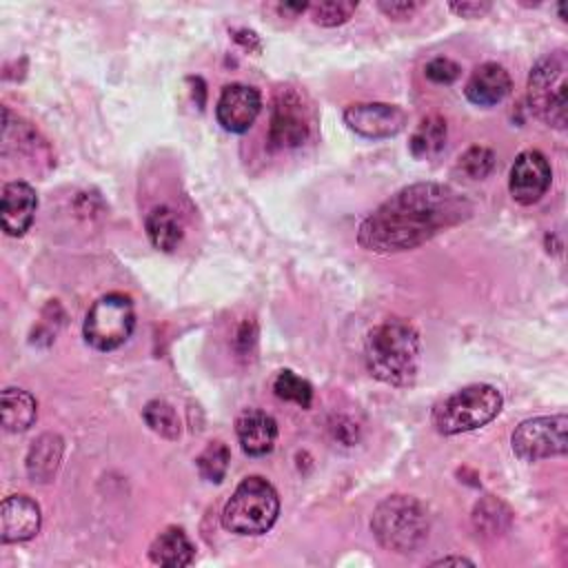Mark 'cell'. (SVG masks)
I'll list each match as a JSON object with an SVG mask.
<instances>
[{
    "mask_svg": "<svg viewBox=\"0 0 568 568\" xmlns=\"http://www.w3.org/2000/svg\"><path fill=\"white\" fill-rule=\"evenodd\" d=\"M473 204L459 191L439 182H417L382 202L357 231V242L371 253L388 255L433 240L437 233L462 224Z\"/></svg>",
    "mask_w": 568,
    "mask_h": 568,
    "instance_id": "cell-1",
    "label": "cell"
},
{
    "mask_svg": "<svg viewBox=\"0 0 568 568\" xmlns=\"http://www.w3.org/2000/svg\"><path fill=\"white\" fill-rule=\"evenodd\" d=\"M364 362L368 373L384 384H413L422 364L419 333L406 320H384L366 333Z\"/></svg>",
    "mask_w": 568,
    "mask_h": 568,
    "instance_id": "cell-2",
    "label": "cell"
},
{
    "mask_svg": "<svg viewBox=\"0 0 568 568\" xmlns=\"http://www.w3.org/2000/svg\"><path fill=\"white\" fill-rule=\"evenodd\" d=\"M371 530L386 550L413 552L428 537V515L415 497L390 495L373 510Z\"/></svg>",
    "mask_w": 568,
    "mask_h": 568,
    "instance_id": "cell-3",
    "label": "cell"
},
{
    "mask_svg": "<svg viewBox=\"0 0 568 568\" xmlns=\"http://www.w3.org/2000/svg\"><path fill=\"white\" fill-rule=\"evenodd\" d=\"M504 397L493 384L464 386L433 408V426L442 435H457L475 430L493 422L501 410Z\"/></svg>",
    "mask_w": 568,
    "mask_h": 568,
    "instance_id": "cell-4",
    "label": "cell"
},
{
    "mask_svg": "<svg viewBox=\"0 0 568 568\" xmlns=\"http://www.w3.org/2000/svg\"><path fill=\"white\" fill-rule=\"evenodd\" d=\"M280 515L277 490L264 477H246L237 484L222 510V524L235 535H264Z\"/></svg>",
    "mask_w": 568,
    "mask_h": 568,
    "instance_id": "cell-5",
    "label": "cell"
},
{
    "mask_svg": "<svg viewBox=\"0 0 568 568\" xmlns=\"http://www.w3.org/2000/svg\"><path fill=\"white\" fill-rule=\"evenodd\" d=\"M566 91H568V55L557 49L530 69L528 104L530 111L555 129H566Z\"/></svg>",
    "mask_w": 568,
    "mask_h": 568,
    "instance_id": "cell-6",
    "label": "cell"
},
{
    "mask_svg": "<svg viewBox=\"0 0 568 568\" xmlns=\"http://www.w3.org/2000/svg\"><path fill=\"white\" fill-rule=\"evenodd\" d=\"M135 328L133 302L124 293H106L98 297L84 317V339L98 351L122 346Z\"/></svg>",
    "mask_w": 568,
    "mask_h": 568,
    "instance_id": "cell-7",
    "label": "cell"
},
{
    "mask_svg": "<svg viewBox=\"0 0 568 568\" xmlns=\"http://www.w3.org/2000/svg\"><path fill=\"white\" fill-rule=\"evenodd\" d=\"M566 415H544L521 422L513 437V453L524 462H539L566 453Z\"/></svg>",
    "mask_w": 568,
    "mask_h": 568,
    "instance_id": "cell-8",
    "label": "cell"
},
{
    "mask_svg": "<svg viewBox=\"0 0 568 568\" xmlns=\"http://www.w3.org/2000/svg\"><path fill=\"white\" fill-rule=\"evenodd\" d=\"M308 113L302 98L291 91L282 89L273 102L271 124H268V144L271 149H295L304 144L308 138Z\"/></svg>",
    "mask_w": 568,
    "mask_h": 568,
    "instance_id": "cell-9",
    "label": "cell"
},
{
    "mask_svg": "<svg viewBox=\"0 0 568 568\" xmlns=\"http://www.w3.org/2000/svg\"><path fill=\"white\" fill-rule=\"evenodd\" d=\"M406 111L386 102H357L346 106L344 122L362 138H393L406 126Z\"/></svg>",
    "mask_w": 568,
    "mask_h": 568,
    "instance_id": "cell-10",
    "label": "cell"
},
{
    "mask_svg": "<svg viewBox=\"0 0 568 568\" xmlns=\"http://www.w3.org/2000/svg\"><path fill=\"white\" fill-rule=\"evenodd\" d=\"M550 164L544 153L539 151H521L513 166H510V178H508V191L517 204H535L546 195L550 186Z\"/></svg>",
    "mask_w": 568,
    "mask_h": 568,
    "instance_id": "cell-11",
    "label": "cell"
},
{
    "mask_svg": "<svg viewBox=\"0 0 568 568\" xmlns=\"http://www.w3.org/2000/svg\"><path fill=\"white\" fill-rule=\"evenodd\" d=\"M262 111V95L257 89L248 84H226L220 93L215 115L224 131L231 133H244L253 126L255 118Z\"/></svg>",
    "mask_w": 568,
    "mask_h": 568,
    "instance_id": "cell-12",
    "label": "cell"
},
{
    "mask_svg": "<svg viewBox=\"0 0 568 568\" xmlns=\"http://www.w3.org/2000/svg\"><path fill=\"white\" fill-rule=\"evenodd\" d=\"M36 209H38V195L29 182L16 180L4 184L2 200H0V217L7 235H13V237L24 235L36 217Z\"/></svg>",
    "mask_w": 568,
    "mask_h": 568,
    "instance_id": "cell-13",
    "label": "cell"
},
{
    "mask_svg": "<svg viewBox=\"0 0 568 568\" xmlns=\"http://www.w3.org/2000/svg\"><path fill=\"white\" fill-rule=\"evenodd\" d=\"M40 506L27 495H11L0 506V539L4 544L27 541L40 530Z\"/></svg>",
    "mask_w": 568,
    "mask_h": 568,
    "instance_id": "cell-14",
    "label": "cell"
},
{
    "mask_svg": "<svg viewBox=\"0 0 568 568\" xmlns=\"http://www.w3.org/2000/svg\"><path fill=\"white\" fill-rule=\"evenodd\" d=\"M235 433L246 455L262 457V455H268L275 446L277 424L268 413L260 408H246L235 419Z\"/></svg>",
    "mask_w": 568,
    "mask_h": 568,
    "instance_id": "cell-15",
    "label": "cell"
},
{
    "mask_svg": "<svg viewBox=\"0 0 568 568\" xmlns=\"http://www.w3.org/2000/svg\"><path fill=\"white\" fill-rule=\"evenodd\" d=\"M510 75L497 62L479 64L466 82V98L477 106H495L510 93Z\"/></svg>",
    "mask_w": 568,
    "mask_h": 568,
    "instance_id": "cell-16",
    "label": "cell"
},
{
    "mask_svg": "<svg viewBox=\"0 0 568 568\" xmlns=\"http://www.w3.org/2000/svg\"><path fill=\"white\" fill-rule=\"evenodd\" d=\"M64 442L55 433H44L38 439H33L29 453H27V473L33 481H51L60 462H62Z\"/></svg>",
    "mask_w": 568,
    "mask_h": 568,
    "instance_id": "cell-17",
    "label": "cell"
},
{
    "mask_svg": "<svg viewBox=\"0 0 568 568\" xmlns=\"http://www.w3.org/2000/svg\"><path fill=\"white\" fill-rule=\"evenodd\" d=\"M149 559L158 566H189L195 559V546L182 528H166L153 539L149 548Z\"/></svg>",
    "mask_w": 568,
    "mask_h": 568,
    "instance_id": "cell-18",
    "label": "cell"
},
{
    "mask_svg": "<svg viewBox=\"0 0 568 568\" xmlns=\"http://www.w3.org/2000/svg\"><path fill=\"white\" fill-rule=\"evenodd\" d=\"M0 413H2V426L9 433H22L33 426L38 417V404L36 397L24 388H4L0 397Z\"/></svg>",
    "mask_w": 568,
    "mask_h": 568,
    "instance_id": "cell-19",
    "label": "cell"
},
{
    "mask_svg": "<svg viewBox=\"0 0 568 568\" xmlns=\"http://www.w3.org/2000/svg\"><path fill=\"white\" fill-rule=\"evenodd\" d=\"M144 226H146V235H149L151 244L158 251L169 253V251L178 248V244L182 242V222H180L178 213L164 204L155 206L146 213Z\"/></svg>",
    "mask_w": 568,
    "mask_h": 568,
    "instance_id": "cell-20",
    "label": "cell"
},
{
    "mask_svg": "<svg viewBox=\"0 0 568 568\" xmlns=\"http://www.w3.org/2000/svg\"><path fill=\"white\" fill-rule=\"evenodd\" d=\"M446 138H448V126L446 120L442 115H426L417 129L410 135V153L417 160H433L437 158L444 146H446Z\"/></svg>",
    "mask_w": 568,
    "mask_h": 568,
    "instance_id": "cell-21",
    "label": "cell"
},
{
    "mask_svg": "<svg viewBox=\"0 0 568 568\" xmlns=\"http://www.w3.org/2000/svg\"><path fill=\"white\" fill-rule=\"evenodd\" d=\"M510 519H513L510 508L495 495H486L481 501L475 504L473 524L484 535H501L510 526Z\"/></svg>",
    "mask_w": 568,
    "mask_h": 568,
    "instance_id": "cell-22",
    "label": "cell"
},
{
    "mask_svg": "<svg viewBox=\"0 0 568 568\" xmlns=\"http://www.w3.org/2000/svg\"><path fill=\"white\" fill-rule=\"evenodd\" d=\"M142 417L146 422V426L158 433L160 437H166V439H178L180 435V419H178V413L171 404H166L164 399H151L144 410H142Z\"/></svg>",
    "mask_w": 568,
    "mask_h": 568,
    "instance_id": "cell-23",
    "label": "cell"
},
{
    "mask_svg": "<svg viewBox=\"0 0 568 568\" xmlns=\"http://www.w3.org/2000/svg\"><path fill=\"white\" fill-rule=\"evenodd\" d=\"M229 459H231V453H229L226 444H222V442H209V446L197 455L195 466H197L200 475H202L206 481L220 484V481L224 479V475H226Z\"/></svg>",
    "mask_w": 568,
    "mask_h": 568,
    "instance_id": "cell-24",
    "label": "cell"
},
{
    "mask_svg": "<svg viewBox=\"0 0 568 568\" xmlns=\"http://www.w3.org/2000/svg\"><path fill=\"white\" fill-rule=\"evenodd\" d=\"M273 390L280 399L284 402H293L300 408H308L311 399H313V388L306 379H302L300 375H295L293 371H280L275 382H273Z\"/></svg>",
    "mask_w": 568,
    "mask_h": 568,
    "instance_id": "cell-25",
    "label": "cell"
},
{
    "mask_svg": "<svg viewBox=\"0 0 568 568\" xmlns=\"http://www.w3.org/2000/svg\"><path fill=\"white\" fill-rule=\"evenodd\" d=\"M355 9H357L355 0H331V2L308 4L313 22L322 24V27L344 24L355 13Z\"/></svg>",
    "mask_w": 568,
    "mask_h": 568,
    "instance_id": "cell-26",
    "label": "cell"
},
{
    "mask_svg": "<svg viewBox=\"0 0 568 568\" xmlns=\"http://www.w3.org/2000/svg\"><path fill=\"white\" fill-rule=\"evenodd\" d=\"M457 169L470 180H484L495 169V153L488 146H470L459 155Z\"/></svg>",
    "mask_w": 568,
    "mask_h": 568,
    "instance_id": "cell-27",
    "label": "cell"
},
{
    "mask_svg": "<svg viewBox=\"0 0 568 568\" xmlns=\"http://www.w3.org/2000/svg\"><path fill=\"white\" fill-rule=\"evenodd\" d=\"M424 73L435 84H450V82H455L459 78L462 67L455 60H450V58H433L424 67Z\"/></svg>",
    "mask_w": 568,
    "mask_h": 568,
    "instance_id": "cell-28",
    "label": "cell"
},
{
    "mask_svg": "<svg viewBox=\"0 0 568 568\" xmlns=\"http://www.w3.org/2000/svg\"><path fill=\"white\" fill-rule=\"evenodd\" d=\"M377 9L384 16L393 18V20H406V18H410L419 9V2H406V0L388 2V0H382V2H377Z\"/></svg>",
    "mask_w": 568,
    "mask_h": 568,
    "instance_id": "cell-29",
    "label": "cell"
},
{
    "mask_svg": "<svg viewBox=\"0 0 568 568\" xmlns=\"http://www.w3.org/2000/svg\"><path fill=\"white\" fill-rule=\"evenodd\" d=\"M448 7L462 18H481L493 9L490 2H450Z\"/></svg>",
    "mask_w": 568,
    "mask_h": 568,
    "instance_id": "cell-30",
    "label": "cell"
},
{
    "mask_svg": "<svg viewBox=\"0 0 568 568\" xmlns=\"http://www.w3.org/2000/svg\"><path fill=\"white\" fill-rule=\"evenodd\" d=\"M448 564H468V566H473V561L470 559H466V557H442V559H437V561H433V566H448Z\"/></svg>",
    "mask_w": 568,
    "mask_h": 568,
    "instance_id": "cell-31",
    "label": "cell"
}]
</instances>
